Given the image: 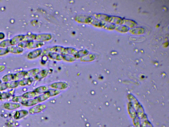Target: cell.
Returning a JSON list of instances; mask_svg holds the SVG:
<instances>
[{"mask_svg": "<svg viewBox=\"0 0 169 127\" xmlns=\"http://www.w3.org/2000/svg\"><path fill=\"white\" fill-rule=\"evenodd\" d=\"M46 105L44 104H39L33 106L29 110V112L30 114H33L40 112L45 109Z\"/></svg>", "mask_w": 169, "mask_h": 127, "instance_id": "1", "label": "cell"}, {"mask_svg": "<svg viewBox=\"0 0 169 127\" xmlns=\"http://www.w3.org/2000/svg\"><path fill=\"white\" fill-rule=\"evenodd\" d=\"M68 84L64 82H60L54 83L51 85V87L57 90H63L68 87Z\"/></svg>", "mask_w": 169, "mask_h": 127, "instance_id": "2", "label": "cell"}, {"mask_svg": "<svg viewBox=\"0 0 169 127\" xmlns=\"http://www.w3.org/2000/svg\"><path fill=\"white\" fill-rule=\"evenodd\" d=\"M21 106L20 103H14V102H6L4 103V107L5 109L8 110H14L19 108Z\"/></svg>", "mask_w": 169, "mask_h": 127, "instance_id": "3", "label": "cell"}, {"mask_svg": "<svg viewBox=\"0 0 169 127\" xmlns=\"http://www.w3.org/2000/svg\"><path fill=\"white\" fill-rule=\"evenodd\" d=\"M29 112L25 110L17 111L14 116V119H21L27 116L29 114Z\"/></svg>", "mask_w": 169, "mask_h": 127, "instance_id": "4", "label": "cell"}, {"mask_svg": "<svg viewBox=\"0 0 169 127\" xmlns=\"http://www.w3.org/2000/svg\"><path fill=\"white\" fill-rule=\"evenodd\" d=\"M25 35H20L15 36L10 40L11 44V45H15L19 44L23 41Z\"/></svg>", "mask_w": 169, "mask_h": 127, "instance_id": "5", "label": "cell"}, {"mask_svg": "<svg viewBox=\"0 0 169 127\" xmlns=\"http://www.w3.org/2000/svg\"><path fill=\"white\" fill-rule=\"evenodd\" d=\"M27 100V99L25 98L22 96H17L14 97L12 98V101L14 103H21V104L23 105L26 102Z\"/></svg>", "mask_w": 169, "mask_h": 127, "instance_id": "6", "label": "cell"}, {"mask_svg": "<svg viewBox=\"0 0 169 127\" xmlns=\"http://www.w3.org/2000/svg\"><path fill=\"white\" fill-rule=\"evenodd\" d=\"M39 70L38 69H34L30 70L27 72L26 74L25 77L26 78H32V77L36 76L39 73Z\"/></svg>", "mask_w": 169, "mask_h": 127, "instance_id": "7", "label": "cell"}, {"mask_svg": "<svg viewBox=\"0 0 169 127\" xmlns=\"http://www.w3.org/2000/svg\"><path fill=\"white\" fill-rule=\"evenodd\" d=\"M9 52L13 53H20L22 52L23 49L21 47L16 46H12L7 48Z\"/></svg>", "mask_w": 169, "mask_h": 127, "instance_id": "8", "label": "cell"}, {"mask_svg": "<svg viewBox=\"0 0 169 127\" xmlns=\"http://www.w3.org/2000/svg\"><path fill=\"white\" fill-rule=\"evenodd\" d=\"M38 103H39V102L38 100L37 97L34 98L27 99L23 106L27 107L34 106L36 105Z\"/></svg>", "mask_w": 169, "mask_h": 127, "instance_id": "9", "label": "cell"}, {"mask_svg": "<svg viewBox=\"0 0 169 127\" xmlns=\"http://www.w3.org/2000/svg\"><path fill=\"white\" fill-rule=\"evenodd\" d=\"M37 95L38 94L34 91H29L23 94L22 96L27 99H30L37 97Z\"/></svg>", "mask_w": 169, "mask_h": 127, "instance_id": "10", "label": "cell"}, {"mask_svg": "<svg viewBox=\"0 0 169 127\" xmlns=\"http://www.w3.org/2000/svg\"><path fill=\"white\" fill-rule=\"evenodd\" d=\"M41 49H38L30 52L28 55V57L29 59L35 58L39 56L41 52Z\"/></svg>", "mask_w": 169, "mask_h": 127, "instance_id": "11", "label": "cell"}, {"mask_svg": "<svg viewBox=\"0 0 169 127\" xmlns=\"http://www.w3.org/2000/svg\"><path fill=\"white\" fill-rule=\"evenodd\" d=\"M33 81V79L32 78L21 79L19 81V85L22 87L26 85H31Z\"/></svg>", "mask_w": 169, "mask_h": 127, "instance_id": "12", "label": "cell"}, {"mask_svg": "<svg viewBox=\"0 0 169 127\" xmlns=\"http://www.w3.org/2000/svg\"><path fill=\"white\" fill-rule=\"evenodd\" d=\"M50 97H51L49 91H48L41 95L37 97V98L39 103V102H43L44 101L46 100L49 99Z\"/></svg>", "mask_w": 169, "mask_h": 127, "instance_id": "13", "label": "cell"}, {"mask_svg": "<svg viewBox=\"0 0 169 127\" xmlns=\"http://www.w3.org/2000/svg\"><path fill=\"white\" fill-rule=\"evenodd\" d=\"M27 72L21 71L14 74V81H18L25 76Z\"/></svg>", "mask_w": 169, "mask_h": 127, "instance_id": "14", "label": "cell"}, {"mask_svg": "<svg viewBox=\"0 0 169 127\" xmlns=\"http://www.w3.org/2000/svg\"><path fill=\"white\" fill-rule=\"evenodd\" d=\"M48 90V88L45 86H41L38 87L34 90V92H36L37 94H43L47 92Z\"/></svg>", "mask_w": 169, "mask_h": 127, "instance_id": "15", "label": "cell"}, {"mask_svg": "<svg viewBox=\"0 0 169 127\" xmlns=\"http://www.w3.org/2000/svg\"><path fill=\"white\" fill-rule=\"evenodd\" d=\"M2 80L4 83H7L14 81V74H9L4 76L2 78Z\"/></svg>", "mask_w": 169, "mask_h": 127, "instance_id": "16", "label": "cell"}, {"mask_svg": "<svg viewBox=\"0 0 169 127\" xmlns=\"http://www.w3.org/2000/svg\"><path fill=\"white\" fill-rule=\"evenodd\" d=\"M48 71L46 70H43L41 72L39 73L38 74L35 76V78L36 80H39L42 78L45 77L48 75Z\"/></svg>", "mask_w": 169, "mask_h": 127, "instance_id": "17", "label": "cell"}, {"mask_svg": "<svg viewBox=\"0 0 169 127\" xmlns=\"http://www.w3.org/2000/svg\"><path fill=\"white\" fill-rule=\"evenodd\" d=\"M41 45V44L39 42L30 41L27 43L26 47L29 48H35L40 47Z\"/></svg>", "mask_w": 169, "mask_h": 127, "instance_id": "18", "label": "cell"}, {"mask_svg": "<svg viewBox=\"0 0 169 127\" xmlns=\"http://www.w3.org/2000/svg\"><path fill=\"white\" fill-rule=\"evenodd\" d=\"M36 35L33 34H27V35H25L23 41L24 42L28 43L30 42L33 39L36 38Z\"/></svg>", "mask_w": 169, "mask_h": 127, "instance_id": "19", "label": "cell"}, {"mask_svg": "<svg viewBox=\"0 0 169 127\" xmlns=\"http://www.w3.org/2000/svg\"><path fill=\"white\" fill-rule=\"evenodd\" d=\"M8 89H13L17 88L19 85L18 81H13L7 82Z\"/></svg>", "mask_w": 169, "mask_h": 127, "instance_id": "20", "label": "cell"}, {"mask_svg": "<svg viewBox=\"0 0 169 127\" xmlns=\"http://www.w3.org/2000/svg\"><path fill=\"white\" fill-rule=\"evenodd\" d=\"M11 96L8 92H0V100H5L9 98Z\"/></svg>", "mask_w": 169, "mask_h": 127, "instance_id": "21", "label": "cell"}, {"mask_svg": "<svg viewBox=\"0 0 169 127\" xmlns=\"http://www.w3.org/2000/svg\"><path fill=\"white\" fill-rule=\"evenodd\" d=\"M11 45L10 40H6L3 41L0 44L1 47L4 48L11 46Z\"/></svg>", "mask_w": 169, "mask_h": 127, "instance_id": "22", "label": "cell"}, {"mask_svg": "<svg viewBox=\"0 0 169 127\" xmlns=\"http://www.w3.org/2000/svg\"><path fill=\"white\" fill-rule=\"evenodd\" d=\"M48 91L49 92L51 96H55L58 95L60 93V91L57 89H51L48 90Z\"/></svg>", "mask_w": 169, "mask_h": 127, "instance_id": "23", "label": "cell"}, {"mask_svg": "<svg viewBox=\"0 0 169 127\" xmlns=\"http://www.w3.org/2000/svg\"><path fill=\"white\" fill-rule=\"evenodd\" d=\"M8 89L7 83H4L0 84V91H3Z\"/></svg>", "mask_w": 169, "mask_h": 127, "instance_id": "24", "label": "cell"}, {"mask_svg": "<svg viewBox=\"0 0 169 127\" xmlns=\"http://www.w3.org/2000/svg\"><path fill=\"white\" fill-rule=\"evenodd\" d=\"M53 59H55L56 60H61L62 59V57L60 55L57 53H54V54H51L50 55Z\"/></svg>", "mask_w": 169, "mask_h": 127, "instance_id": "25", "label": "cell"}, {"mask_svg": "<svg viewBox=\"0 0 169 127\" xmlns=\"http://www.w3.org/2000/svg\"><path fill=\"white\" fill-rule=\"evenodd\" d=\"M8 52L7 48H0V56L4 55Z\"/></svg>", "mask_w": 169, "mask_h": 127, "instance_id": "26", "label": "cell"}, {"mask_svg": "<svg viewBox=\"0 0 169 127\" xmlns=\"http://www.w3.org/2000/svg\"><path fill=\"white\" fill-rule=\"evenodd\" d=\"M27 43L24 42H21L18 44V47L22 48V47H27Z\"/></svg>", "mask_w": 169, "mask_h": 127, "instance_id": "27", "label": "cell"}, {"mask_svg": "<svg viewBox=\"0 0 169 127\" xmlns=\"http://www.w3.org/2000/svg\"><path fill=\"white\" fill-rule=\"evenodd\" d=\"M5 66L3 65H0V73L1 72L3 71L5 69Z\"/></svg>", "mask_w": 169, "mask_h": 127, "instance_id": "28", "label": "cell"}, {"mask_svg": "<svg viewBox=\"0 0 169 127\" xmlns=\"http://www.w3.org/2000/svg\"><path fill=\"white\" fill-rule=\"evenodd\" d=\"M4 35L3 33H0V39H2L4 38Z\"/></svg>", "mask_w": 169, "mask_h": 127, "instance_id": "29", "label": "cell"}, {"mask_svg": "<svg viewBox=\"0 0 169 127\" xmlns=\"http://www.w3.org/2000/svg\"><path fill=\"white\" fill-rule=\"evenodd\" d=\"M12 96L14 94V90L13 89L12 90L10 91H9V93Z\"/></svg>", "mask_w": 169, "mask_h": 127, "instance_id": "30", "label": "cell"}, {"mask_svg": "<svg viewBox=\"0 0 169 127\" xmlns=\"http://www.w3.org/2000/svg\"><path fill=\"white\" fill-rule=\"evenodd\" d=\"M1 83H2V80H0V84H1Z\"/></svg>", "mask_w": 169, "mask_h": 127, "instance_id": "31", "label": "cell"}, {"mask_svg": "<svg viewBox=\"0 0 169 127\" xmlns=\"http://www.w3.org/2000/svg\"></svg>", "mask_w": 169, "mask_h": 127, "instance_id": "32", "label": "cell"}]
</instances>
